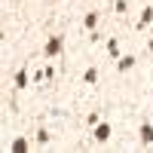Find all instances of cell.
I'll return each instance as SVG.
<instances>
[{"label":"cell","mask_w":153,"mask_h":153,"mask_svg":"<svg viewBox=\"0 0 153 153\" xmlns=\"http://www.w3.org/2000/svg\"><path fill=\"white\" fill-rule=\"evenodd\" d=\"M9 150H12V153H25V150H31V147H28V138H12Z\"/></svg>","instance_id":"6"},{"label":"cell","mask_w":153,"mask_h":153,"mask_svg":"<svg viewBox=\"0 0 153 153\" xmlns=\"http://www.w3.org/2000/svg\"><path fill=\"white\" fill-rule=\"evenodd\" d=\"M150 25H153V9L147 6V9L141 12V22H138V25H135V28H138V31H144V28H150Z\"/></svg>","instance_id":"5"},{"label":"cell","mask_w":153,"mask_h":153,"mask_svg":"<svg viewBox=\"0 0 153 153\" xmlns=\"http://www.w3.org/2000/svg\"><path fill=\"white\" fill-rule=\"evenodd\" d=\"M141 144L144 147L153 144V123H141Z\"/></svg>","instance_id":"4"},{"label":"cell","mask_w":153,"mask_h":153,"mask_svg":"<svg viewBox=\"0 0 153 153\" xmlns=\"http://www.w3.org/2000/svg\"><path fill=\"white\" fill-rule=\"evenodd\" d=\"M37 144H49V132H46V129L37 132Z\"/></svg>","instance_id":"12"},{"label":"cell","mask_w":153,"mask_h":153,"mask_svg":"<svg viewBox=\"0 0 153 153\" xmlns=\"http://www.w3.org/2000/svg\"><path fill=\"white\" fill-rule=\"evenodd\" d=\"M9 3H16V0H9Z\"/></svg>","instance_id":"15"},{"label":"cell","mask_w":153,"mask_h":153,"mask_svg":"<svg viewBox=\"0 0 153 153\" xmlns=\"http://www.w3.org/2000/svg\"><path fill=\"white\" fill-rule=\"evenodd\" d=\"M107 55L110 58H120V43L117 40H107Z\"/></svg>","instance_id":"10"},{"label":"cell","mask_w":153,"mask_h":153,"mask_svg":"<svg viewBox=\"0 0 153 153\" xmlns=\"http://www.w3.org/2000/svg\"><path fill=\"white\" fill-rule=\"evenodd\" d=\"M83 83H89V86H92V83H98V71H95V68H89V71L83 74Z\"/></svg>","instance_id":"9"},{"label":"cell","mask_w":153,"mask_h":153,"mask_svg":"<svg viewBox=\"0 0 153 153\" xmlns=\"http://www.w3.org/2000/svg\"><path fill=\"white\" fill-rule=\"evenodd\" d=\"M147 49H150V52H153V37H150V43H147Z\"/></svg>","instance_id":"14"},{"label":"cell","mask_w":153,"mask_h":153,"mask_svg":"<svg viewBox=\"0 0 153 153\" xmlns=\"http://www.w3.org/2000/svg\"><path fill=\"white\" fill-rule=\"evenodd\" d=\"M86 126H92V129H95V126H98V113H89V117H86Z\"/></svg>","instance_id":"13"},{"label":"cell","mask_w":153,"mask_h":153,"mask_svg":"<svg viewBox=\"0 0 153 153\" xmlns=\"http://www.w3.org/2000/svg\"><path fill=\"white\" fill-rule=\"evenodd\" d=\"M28 83H31V71H28V68L16 71V89H19V92H22V89H28Z\"/></svg>","instance_id":"3"},{"label":"cell","mask_w":153,"mask_h":153,"mask_svg":"<svg viewBox=\"0 0 153 153\" xmlns=\"http://www.w3.org/2000/svg\"><path fill=\"white\" fill-rule=\"evenodd\" d=\"M83 28H86V31H95V28H98V12H86Z\"/></svg>","instance_id":"8"},{"label":"cell","mask_w":153,"mask_h":153,"mask_svg":"<svg viewBox=\"0 0 153 153\" xmlns=\"http://www.w3.org/2000/svg\"><path fill=\"white\" fill-rule=\"evenodd\" d=\"M61 46H65V40H61L58 34H52V37L46 40V49H43V55H46V58H55V55L61 52Z\"/></svg>","instance_id":"1"},{"label":"cell","mask_w":153,"mask_h":153,"mask_svg":"<svg viewBox=\"0 0 153 153\" xmlns=\"http://www.w3.org/2000/svg\"><path fill=\"white\" fill-rule=\"evenodd\" d=\"M113 9H117L120 16H123V12H129V0H117V3H113Z\"/></svg>","instance_id":"11"},{"label":"cell","mask_w":153,"mask_h":153,"mask_svg":"<svg viewBox=\"0 0 153 153\" xmlns=\"http://www.w3.org/2000/svg\"><path fill=\"white\" fill-rule=\"evenodd\" d=\"M132 68H135V55H123V58H120V65H117V71H120V74L132 71Z\"/></svg>","instance_id":"7"},{"label":"cell","mask_w":153,"mask_h":153,"mask_svg":"<svg viewBox=\"0 0 153 153\" xmlns=\"http://www.w3.org/2000/svg\"><path fill=\"white\" fill-rule=\"evenodd\" d=\"M110 132H113V129H110V123H98V126H95V135H92V138H95L98 144H104V141H110Z\"/></svg>","instance_id":"2"}]
</instances>
